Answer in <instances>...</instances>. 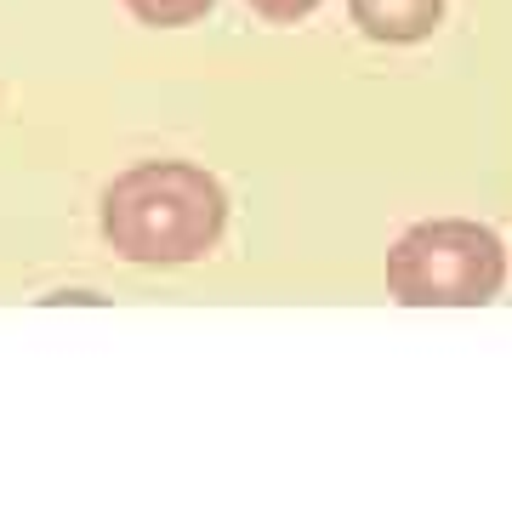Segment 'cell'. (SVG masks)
I'll use <instances>...</instances> for the list:
<instances>
[{
	"mask_svg": "<svg viewBox=\"0 0 512 512\" xmlns=\"http://www.w3.org/2000/svg\"><path fill=\"white\" fill-rule=\"evenodd\" d=\"M507 279V251L484 222L439 217L404 228L387 251V291L404 308H484Z\"/></svg>",
	"mask_w": 512,
	"mask_h": 512,
	"instance_id": "7a4b0ae2",
	"label": "cell"
},
{
	"mask_svg": "<svg viewBox=\"0 0 512 512\" xmlns=\"http://www.w3.org/2000/svg\"><path fill=\"white\" fill-rule=\"evenodd\" d=\"M228 228V194L205 165L143 160L103 194V234L126 262L177 268L194 262Z\"/></svg>",
	"mask_w": 512,
	"mask_h": 512,
	"instance_id": "6da1fadb",
	"label": "cell"
},
{
	"mask_svg": "<svg viewBox=\"0 0 512 512\" xmlns=\"http://www.w3.org/2000/svg\"><path fill=\"white\" fill-rule=\"evenodd\" d=\"M217 0H126V12L137 23H154V29H183V23H200Z\"/></svg>",
	"mask_w": 512,
	"mask_h": 512,
	"instance_id": "277c9868",
	"label": "cell"
},
{
	"mask_svg": "<svg viewBox=\"0 0 512 512\" xmlns=\"http://www.w3.org/2000/svg\"><path fill=\"white\" fill-rule=\"evenodd\" d=\"M348 12L370 40L416 46V40H427L433 29H439L444 0H348Z\"/></svg>",
	"mask_w": 512,
	"mask_h": 512,
	"instance_id": "3957f363",
	"label": "cell"
},
{
	"mask_svg": "<svg viewBox=\"0 0 512 512\" xmlns=\"http://www.w3.org/2000/svg\"><path fill=\"white\" fill-rule=\"evenodd\" d=\"M313 6H319V0H251V12L268 18V23H302Z\"/></svg>",
	"mask_w": 512,
	"mask_h": 512,
	"instance_id": "5b68a950",
	"label": "cell"
}]
</instances>
